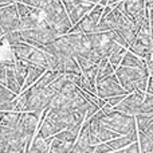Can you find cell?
Wrapping results in <instances>:
<instances>
[{"label": "cell", "mask_w": 153, "mask_h": 153, "mask_svg": "<svg viewBox=\"0 0 153 153\" xmlns=\"http://www.w3.org/2000/svg\"><path fill=\"white\" fill-rule=\"evenodd\" d=\"M114 75L118 79V83L128 93H145L146 82H148L149 71L146 69H133V67H122L118 66L114 70Z\"/></svg>", "instance_id": "obj_1"}, {"label": "cell", "mask_w": 153, "mask_h": 153, "mask_svg": "<svg viewBox=\"0 0 153 153\" xmlns=\"http://www.w3.org/2000/svg\"><path fill=\"white\" fill-rule=\"evenodd\" d=\"M20 36H22V42L32 46L34 48L40 50L43 46H47L50 43H53L59 36V34L56 31L55 26L48 24L43 19V20H39V24L35 28L20 31Z\"/></svg>", "instance_id": "obj_2"}, {"label": "cell", "mask_w": 153, "mask_h": 153, "mask_svg": "<svg viewBox=\"0 0 153 153\" xmlns=\"http://www.w3.org/2000/svg\"><path fill=\"white\" fill-rule=\"evenodd\" d=\"M98 120H100V124L102 126L108 128L109 130H111L118 136H128L137 130L134 117L120 113V111H116L113 109L106 114L102 113Z\"/></svg>", "instance_id": "obj_3"}, {"label": "cell", "mask_w": 153, "mask_h": 153, "mask_svg": "<svg viewBox=\"0 0 153 153\" xmlns=\"http://www.w3.org/2000/svg\"><path fill=\"white\" fill-rule=\"evenodd\" d=\"M95 95L101 100H108L110 97H117V95H128V93L121 87L118 83V79L114 74H111L108 78L101 79L95 83Z\"/></svg>", "instance_id": "obj_4"}, {"label": "cell", "mask_w": 153, "mask_h": 153, "mask_svg": "<svg viewBox=\"0 0 153 153\" xmlns=\"http://www.w3.org/2000/svg\"><path fill=\"white\" fill-rule=\"evenodd\" d=\"M144 94L145 93H143V91L128 94L118 105L114 106L113 110L128 114V116H132V117L137 116V114H140V110H141V103H143Z\"/></svg>", "instance_id": "obj_5"}, {"label": "cell", "mask_w": 153, "mask_h": 153, "mask_svg": "<svg viewBox=\"0 0 153 153\" xmlns=\"http://www.w3.org/2000/svg\"><path fill=\"white\" fill-rule=\"evenodd\" d=\"M39 117L35 113H22L20 121H19L18 126L15 129H18L20 132V134L27 140V143L31 144L32 138L35 136V130L39 124Z\"/></svg>", "instance_id": "obj_6"}, {"label": "cell", "mask_w": 153, "mask_h": 153, "mask_svg": "<svg viewBox=\"0 0 153 153\" xmlns=\"http://www.w3.org/2000/svg\"><path fill=\"white\" fill-rule=\"evenodd\" d=\"M0 28L3 30L4 35L19 28V16L15 4L0 8Z\"/></svg>", "instance_id": "obj_7"}, {"label": "cell", "mask_w": 153, "mask_h": 153, "mask_svg": "<svg viewBox=\"0 0 153 153\" xmlns=\"http://www.w3.org/2000/svg\"><path fill=\"white\" fill-rule=\"evenodd\" d=\"M43 12H45V15H46L45 20L47 22L48 24H51V26H56L58 23H61L62 20H65V19L67 18L66 11H65L63 5H62V3L59 1V0H53V1L43 10Z\"/></svg>", "instance_id": "obj_8"}, {"label": "cell", "mask_w": 153, "mask_h": 153, "mask_svg": "<svg viewBox=\"0 0 153 153\" xmlns=\"http://www.w3.org/2000/svg\"><path fill=\"white\" fill-rule=\"evenodd\" d=\"M134 121H136L137 132H143L145 134L153 137V116L137 114V116H134Z\"/></svg>", "instance_id": "obj_9"}, {"label": "cell", "mask_w": 153, "mask_h": 153, "mask_svg": "<svg viewBox=\"0 0 153 153\" xmlns=\"http://www.w3.org/2000/svg\"><path fill=\"white\" fill-rule=\"evenodd\" d=\"M23 62L27 66V75H26V79H24V83H23L22 90H26V89H28L30 86H32V85L40 78V75H42L46 70L42 69V67H38V66H34V65L27 63L26 61H23Z\"/></svg>", "instance_id": "obj_10"}, {"label": "cell", "mask_w": 153, "mask_h": 153, "mask_svg": "<svg viewBox=\"0 0 153 153\" xmlns=\"http://www.w3.org/2000/svg\"><path fill=\"white\" fill-rule=\"evenodd\" d=\"M93 7H94L93 3H82V4H78L73 8L71 12L67 13V18H69V20L71 22V24L74 26V24H76L85 15H86V13H89V11L91 10Z\"/></svg>", "instance_id": "obj_11"}, {"label": "cell", "mask_w": 153, "mask_h": 153, "mask_svg": "<svg viewBox=\"0 0 153 153\" xmlns=\"http://www.w3.org/2000/svg\"><path fill=\"white\" fill-rule=\"evenodd\" d=\"M40 12H42V11L34 8V11H32L30 15L19 19L18 31H23V30H32V28H35V27H38V24H39V13Z\"/></svg>", "instance_id": "obj_12"}, {"label": "cell", "mask_w": 153, "mask_h": 153, "mask_svg": "<svg viewBox=\"0 0 153 153\" xmlns=\"http://www.w3.org/2000/svg\"><path fill=\"white\" fill-rule=\"evenodd\" d=\"M53 140H54V136L53 137H42L39 134H35V137L32 138L28 148H31L32 151H35L36 153H48V149H50Z\"/></svg>", "instance_id": "obj_13"}, {"label": "cell", "mask_w": 153, "mask_h": 153, "mask_svg": "<svg viewBox=\"0 0 153 153\" xmlns=\"http://www.w3.org/2000/svg\"><path fill=\"white\" fill-rule=\"evenodd\" d=\"M120 66H122V67H133V69H146L144 59L136 56L134 54H132L130 51H128V50L125 51L124 56H122L121 62H120Z\"/></svg>", "instance_id": "obj_14"}, {"label": "cell", "mask_w": 153, "mask_h": 153, "mask_svg": "<svg viewBox=\"0 0 153 153\" xmlns=\"http://www.w3.org/2000/svg\"><path fill=\"white\" fill-rule=\"evenodd\" d=\"M26 62H27V63H30V65H34V66L42 67V69H45L46 71L48 70L46 54L43 53V51L38 50V48H34V50H32V53L28 55V58L26 59Z\"/></svg>", "instance_id": "obj_15"}, {"label": "cell", "mask_w": 153, "mask_h": 153, "mask_svg": "<svg viewBox=\"0 0 153 153\" xmlns=\"http://www.w3.org/2000/svg\"><path fill=\"white\" fill-rule=\"evenodd\" d=\"M11 50H12L13 55H15V61H26L30 54L32 53L34 47L24 42H20L18 45L11 46Z\"/></svg>", "instance_id": "obj_16"}, {"label": "cell", "mask_w": 153, "mask_h": 153, "mask_svg": "<svg viewBox=\"0 0 153 153\" xmlns=\"http://www.w3.org/2000/svg\"><path fill=\"white\" fill-rule=\"evenodd\" d=\"M79 130H81V125H75V126L69 128V129L61 130L59 133H56V134L54 136V138H56V140H62V141H67V143L74 144L75 141H76V138H78Z\"/></svg>", "instance_id": "obj_17"}, {"label": "cell", "mask_w": 153, "mask_h": 153, "mask_svg": "<svg viewBox=\"0 0 153 153\" xmlns=\"http://www.w3.org/2000/svg\"><path fill=\"white\" fill-rule=\"evenodd\" d=\"M56 133H59V129L51 121H48L47 118H45L43 121L39 122V128H38L36 134L42 136V137H53Z\"/></svg>", "instance_id": "obj_18"}, {"label": "cell", "mask_w": 153, "mask_h": 153, "mask_svg": "<svg viewBox=\"0 0 153 153\" xmlns=\"http://www.w3.org/2000/svg\"><path fill=\"white\" fill-rule=\"evenodd\" d=\"M137 143L140 153H153V137L143 132H137Z\"/></svg>", "instance_id": "obj_19"}, {"label": "cell", "mask_w": 153, "mask_h": 153, "mask_svg": "<svg viewBox=\"0 0 153 153\" xmlns=\"http://www.w3.org/2000/svg\"><path fill=\"white\" fill-rule=\"evenodd\" d=\"M106 144H108V146L110 148V151L114 152V151H120V149H125L128 145L132 144V140H130L128 136H120V137H117V138L106 141Z\"/></svg>", "instance_id": "obj_20"}, {"label": "cell", "mask_w": 153, "mask_h": 153, "mask_svg": "<svg viewBox=\"0 0 153 153\" xmlns=\"http://www.w3.org/2000/svg\"><path fill=\"white\" fill-rule=\"evenodd\" d=\"M13 74H15L16 82H18V85L22 89V87H23V83H24V79H26V75H27V66L23 61H15Z\"/></svg>", "instance_id": "obj_21"}, {"label": "cell", "mask_w": 153, "mask_h": 153, "mask_svg": "<svg viewBox=\"0 0 153 153\" xmlns=\"http://www.w3.org/2000/svg\"><path fill=\"white\" fill-rule=\"evenodd\" d=\"M4 86L16 95H19L22 93V89L18 85V82H16L15 74H13V69H7V76H5V85Z\"/></svg>", "instance_id": "obj_22"}, {"label": "cell", "mask_w": 153, "mask_h": 153, "mask_svg": "<svg viewBox=\"0 0 153 153\" xmlns=\"http://www.w3.org/2000/svg\"><path fill=\"white\" fill-rule=\"evenodd\" d=\"M58 74H59V73H56V71L47 70V71H45L42 75H40V78L35 82L34 86L35 87H39V89H46V87H47L48 85H50L51 82L56 78V76H58Z\"/></svg>", "instance_id": "obj_23"}, {"label": "cell", "mask_w": 153, "mask_h": 153, "mask_svg": "<svg viewBox=\"0 0 153 153\" xmlns=\"http://www.w3.org/2000/svg\"><path fill=\"white\" fill-rule=\"evenodd\" d=\"M71 146H73L71 143L54 138L51 145H50V149H48V153H69L70 149H71Z\"/></svg>", "instance_id": "obj_24"}, {"label": "cell", "mask_w": 153, "mask_h": 153, "mask_svg": "<svg viewBox=\"0 0 153 153\" xmlns=\"http://www.w3.org/2000/svg\"><path fill=\"white\" fill-rule=\"evenodd\" d=\"M20 116H22V113H19V111H8V113L4 114L0 125H4V126L15 129L18 126L19 121H20Z\"/></svg>", "instance_id": "obj_25"}, {"label": "cell", "mask_w": 153, "mask_h": 153, "mask_svg": "<svg viewBox=\"0 0 153 153\" xmlns=\"http://www.w3.org/2000/svg\"><path fill=\"white\" fill-rule=\"evenodd\" d=\"M128 51H130L132 54H134L136 56H138V58L144 59L145 58L146 54L152 53V47H148V46H144L143 43H140L138 40H136L134 43H133L132 46H130L129 48H128Z\"/></svg>", "instance_id": "obj_26"}, {"label": "cell", "mask_w": 153, "mask_h": 153, "mask_svg": "<svg viewBox=\"0 0 153 153\" xmlns=\"http://www.w3.org/2000/svg\"><path fill=\"white\" fill-rule=\"evenodd\" d=\"M140 114H146V116H153V95L145 93L141 103Z\"/></svg>", "instance_id": "obj_27"}, {"label": "cell", "mask_w": 153, "mask_h": 153, "mask_svg": "<svg viewBox=\"0 0 153 153\" xmlns=\"http://www.w3.org/2000/svg\"><path fill=\"white\" fill-rule=\"evenodd\" d=\"M97 73H98V67L97 65H93L91 67H89L87 70L82 71L81 74L83 75V78L89 82L91 86H95V78H97Z\"/></svg>", "instance_id": "obj_28"}, {"label": "cell", "mask_w": 153, "mask_h": 153, "mask_svg": "<svg viewBox=\"0 0 153 153\" xmlns=\"http://www.w3.org/2000/svg\"><path fill=\"white\" fill-rule=\"evenodd\" d=\"M94 151V146H90V145H86V144L81 143V141L76 140L74 144H73L71 149H70L69 153H93Z\"/></svg>", "instance_id": "obj_29"}, {"label": "cell", "mask_w": 153, "mask_h": 153, "mask_svg": "<svg viewBox=\"0 0 153 153\" xmlns=\"http://www.w3.org/2000/svg\"><path fill=\"white\" fill-rule=\"evenodd\" d=\"M111 74H114V67L111 66L110 63H108L105 67H102V69L98 70V73H97V78H95V83H97V82H100L101 79L110 76Z\"/></svg>", "instance_id": "obj_30"}, {"label": "cell", "mask_w": 153, "mask_h": 153, "mask_svg": "<svg viewBox=\"0 0 153 153\" xmlns=\"http://www.w3.org/2000/svg\"><path fill=\"white\" fill-rule=\"evenodd\" d=\"M16 97H18L16 94H13L12 91H10L5 86L0 85V103L8 102V101H13V100H16Z\"/></svg>", "instance_id": "obj_31"}, {"label": "cell", "mask_w": 153, "mask_h": 153, "mask_svg": "<svg viewBox=\"0 0 153 153\" xmlns=\"http://www.w3.org/2000/svg\"><path fill=\"white\" fill-rule=\"evenodd\" d=\"M125 51H126L125 48H121V50H118V51H116V53L110 54V55L108 56V62H109V63H110L113 67L120 66V62H121V59H122V56H124Z\"/></svg>", "instance_id": "obj_32"}, {"label": "cell", "mask_w": 153, "mask_h": 153, "mask_svg": "<svg viewBox=\"0 0 153 153\" xmlns=\"http://www.w3.org/2000/svg\"><path fill=\"white\" fill-rule=\"evenodd\" d=\"M3 39L7 40L10 43V46H13V45H18V43L22 42V36H20V31H12V32H8L3 36Z\"/></svg>", "instance_id": "obj_33"}, {"label": "cell", "mask_w": 153, "mask_h": 153, "mask_svg": "<svg viewBox=\"0 0 153 153\" xmlns=\"http://www.w3.org/2000/svg\"><path fill=\"white\" fill-rule=\"evenodd\" d=\"M15 7H16V12H18L19 19L24 18V16H27V15H30V13L34 11V8H32V7H28V5L23 4V3H18V1L15 3Z\"/></svg>", "instance_id": "obj_34"}, {"label": "cell", "mask_w": 153, "mask_h": 153, "mask_svg": "<svg viewBox=\"0 0 153 153\" xmlns=\"http://www.w3.org/2000/svg\"><path fill=\"white\" fill-rule=\"evenodd\" d=\"M74 59H75L76 65H78L79 70H81V73L85 71V70H87L89 67H91L93 65H95V63H93V62H90L89 59L83 58V56H74Z\"/></svg>", "instance_id": "obj_35"}, {"label": "cell", "mask_w": 153, "mask_h": 153, "mask_svg": "<svg viewBox=\"0 0 153 153\" xmlns=\"http://www.w3.org/2000/svg\"><path fill=\"white\" fill-rule=\"evenodd\" d=\"M126 97V95H117V97H110V98H108V100H105V103L106 105H109L111 109L114 108L116 105H118L120 102H121L124 98Z\"/></svg>", "instance_id": "obj_36"}, {"label": "cell", "mask_w": 153, "mask_h": 153, "mask_svg": "<svg viewBox=\"0 0 153 153\" xmlns=\"http://www.w3.org/2000/svg\"><path fill=\"white\" fill-rule=\"evenodd\" d=\"M124 153H140V148H138V143H132L125 148Z\"/></svg>", "instance_id": "obj_37"}, {"label": "cell", "mask_w": 153, "mask_h": 153, "mask_svg": "<svg viewBox=\"0 0 153 153\" xmlns=\"http://www.w3.org/2000/svg\"><path fill=\"white\" fill-rule=\"evenodd\" d=\"M5 76H7V69L1 65V61H0V85L4 86L5 85Z\"/></svg>", "instance_id": "obj_38"}, {"label": "cell", "mask_w": 153, "mask_h": 153, "mask_svg": "<svg viewBox=\"0 0 153 153\" xmlns=\"http://www.w3.org/2000/svg\"><path fill=\"white\" fill-rule=\"evenodd\" d=\"M145 93H148V94H152V95H153V79H152V76H149L148 82H146Z\"/></svg>", "instance_id": "obj_39"}, {"label": "cell", "mask_w": 153, "mask_h": 153, "mask_svg": "<svg viewBox=\"0 0 153 153\" xmlns=\"http://www.w3.org/2000/svg\"><path fill=\"white\" fill-rule=\"evenodd\" d=\"M122 1V0H108V5H110V7H113V5H116L117 3Z\"/></svg>", "instance_id": "obj_40"}, {"label": "cell", "mask_w": 153, "mask_h": 153, "mask_svg": "<svg viewBox=\"0 0 153 153\" xmlns=\"http://www.w3.org/2000/svg\"><path fill=\"white\" fill-rule=\"evenodd\" d=\"M124 152H125V149H120V151H114L111 153H124Z\"/></svg>", "instance_id": "obj_41"}, {"label": "cell", "mask_w": 153, "mask_h": 153, "mask_svg": "<svg viewBox=\"0 0 153 153\" xmlns=\"http://www.w3.org/2000/svg\"><path fill=\"white\" fill-rule=\"evenodd\" d=\"M4 111H0V122H1V120H3V117H4Z\"/></svg>", "instance_id": "obj_42"}, {"label": "cell", "mask_w": 153, "mask_h": 153, "mask_svg": "<svg viewBox=\"0 0 153 153\" xmlns=\"http://www.w3.org/2000/svg\"><path fill=\"white\" fill-rule=\"evenodd\" d=\"M3 36H4V32H3V30L1 28H0V39H1V38Z\"/></svg>", "instance_id": "obj_43"}]
</instances>
